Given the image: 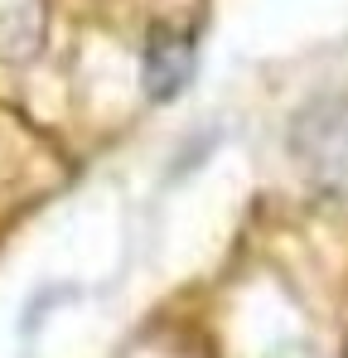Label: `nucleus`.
Returning <instances> with one entry per match:
<instances>
[{
  "label": "nucleus",
  "instance_id": "2",
  "mask_svg": "<svg viewBox=\"0 0 348 358\" xmlns=\"http://www.w3.org/2000/svg\"><path fill=\"white\" fill-rule=\"evenodd\" d=\"M145 92L150 102H170L194 78V39L189 34H155L145 49Z\"/></svg>",
  "mask_w": 348,
  "mask_h": 358
},
{
  "label": "nucleus",
  "instance_id": "3",
  "mask_svg": "<svg viewBox=\"0 0 348 358\" xmlns=\"http://www.w3.org/2000/svg\"><path fill=\"white\" fill-rule=\"evenodd\" d=\"M49 5L44 0H0V63H29L44 49Z\"/></svg>",
  "mask_w": 348,
  "mask_h": 358
},
{
  "label": "nucleus",
  "instance_id": "1",
  "mask_svg": "<svg viewBox=\"0 0 348 358\" xmlns=\"http://www.w3.org/2000/svg\"><path fill=\"white\" fill-rule=\"evenodd\" d=\"M295 155L319 184H348V97L319 102L295 121Z\"/></svg>",
  "mask_w": 348,
  "mask_h": 358
}]
</instances>
